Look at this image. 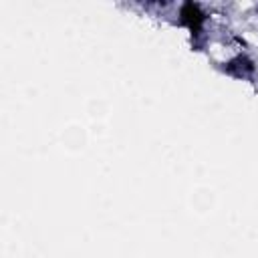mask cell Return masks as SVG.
I'll return each mask as SVG.
<instances>
[{"label": "cell", "instance_id": "6da1fadb", "mask_svg": "<svg viewBox=\"0 0 258 258\" xmlns=\"http://www.w3.org/2000/svg\"><path fill=\"white\" fill-rule=\"evenodd\" d=\"M181 16H183V22H187L191 28H198L202 22V12L198 10L196 4H185L181 8Z\"/></svg>", "mask_w": 258, "mask_h": 258}]
</instances>
